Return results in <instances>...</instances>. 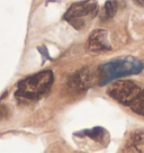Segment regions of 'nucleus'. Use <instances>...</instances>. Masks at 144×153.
<instances>
[{"label": "nucleus", "mask_w": 144, "mask_h": 153, "mask_svg": "<svg viewBox=\"0 0 144 153\" xmlns=\"http://www.w3.org/2000/svg\"><path fill=\"white\" fill-rule=\"evenodd\" d=\"M140 91L141 88L134 81L120 80L111 83V86L107 89V94L116 101L123 105L130 106L132 101L136 98V96L140 94Z\"/></svg>", "instance_id": "nucleus-3"}, {"label": "nucleus", "mask_w": 144, "mask_h": 153, "mask_svg": "<svg viewBox=\"0 0 144 153\" xmlns=\"http://www.w3.org/2000/svg\"><path fill=\"white\" fill-rule=\"evenodd\" d=\"M142 69V64L134 60H118L106 64L101 68L100 76H104L102 82H106L116 76H122L127 73H136Z\"/></svg>", "instance_id": "nucleus-4"}, {"label": "nucleus", "mask_w": 144, "mask_h": 153, "mask_svg": "<svg viewBox=\"0 0 144 153\" xmlns=\"http://www.w3.org/2000/svg\"><path fill=\"white\" fill-rule=\"evenodd\" d=\"M94 79H95V74L92 73L91 70L83 69L81 71H79V73L73 78V87H76L79 90L86 89L89 86H91Z\"/></svg>", "instance_id": "nucleus-6"}, {"label": "nucleus", "mask_w": 144, "mask_h": 153, "mask_svg": "<svg viewBox=\"0 0 144 153\" xmlns=\"http://www.w3.org/2000/svg\"><path fill=\"white\" fill-rule=\"evenodd\" d=\"M88 50L90 52H105L111 50L108 33L104 29H98L89 36L88 39Z\"/></svg>", "instance_id": "nucleus-5"}, {"label": "nucleus", "mask_w": 144, "mask_h": 153, "mask_svg": "<svg viewBox=\"0 0 144 153\" xmlns=\"http://www.w3.org/2000/svg\"><path fill=\"white\" fill-rule=\"evenodd\" d=\"M132 110L139 115H143L144 116V90L141 89L140 94L136 96L134 100L132 101V104L130 105Z\"/></svg>", "instance_id": "nucleus-9"}, {"label": "nucleus", "mask_w": 144, "mask_h": 153, "mask_svg": "<svg viewBox=\"0 0 144 153\" xmlns=\"http://www.w3.org/2000/svg\"><path fill=\"white\" fill-rule=\"evenodd\" d=\"M126 150L132 152H144V132H135L126 144Z\"/></svg>", "instance_id": "nucleus-7"}, {"label": "nucleus", "mask_w": 144, "mask_h": 153, "mask_svg": "<svg viewBox=\"0 0 144 153\" xmlns=\"http://www.w3.org/2000/svg\"><path fill=\"white\" fill-rule=\"evenodd\" d=\"M54 80L52 71L45 70L24 79L19 83L16 96L25 100H37L46 95Z\"/></svg>", "instance_id": "nucleus-1"}, {"label": "nucleus", "mask_w": 144, "mask_h": 153, "mask_svg": "<svg viewBox=\"0 0 144 153\" xmlns=\"http://www.w3.org/2000/svg\"><path fill=\"white\" fill-rule=\"evenodd\" d=\"M117 9H118V2L116 1V0H108V1H106L104 7L99 10V19H100L101 22H108V20H111L115 14L117 13Z\"/></svg>", "instance_id": "nucleus-8"}, {"label": "nucleus", "mask_w": 144, "mask_h": 153, "mask_svg": "<svg viewBox=\"0 0 144 153\" xmlns=\"http://www.w3.org/2000/svg\"><path fill=\"white\" fill-rule=\"evenodd\" d=\"M140 6H144V0H135Z\"/></svg>", "instance_id": "nucleus-10"}, {"label": "nucleus", "mask_w": 144, "mask_h": 153, "mask_svg": "<svg viewBox=\"0 0 144 153\" xmlns=\"http://www.w3.org/2000/svg\"><path fill=\"white\" fill-rule=\"evenodd\" d=\"M98 5L96 0H83L73 4L67 10L63 18L76 29H82L96 15Z\"/></svg>", "instance_id": "nucleus-2"}]
</instances>
